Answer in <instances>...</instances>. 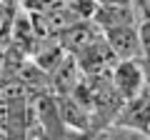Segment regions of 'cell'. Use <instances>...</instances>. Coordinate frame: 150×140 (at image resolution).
<instances>
[{
    "label": "cell",
    "instance_id": "cell-15",
    "mask_svg": "<svg viewBox=\"0 0 150 140\" xmlns=\"http://www.w3.org/2000/svg\"><path fill=\"white\" fill-rule=\"evenodd\" d=\"M15 0H0V5H13Z\"/></svg>",
    "mask_w": 150,
    "mask_h": 140
},
{
    "label": "cell",
    "instance_id": "cell-7",
    "mask_svg": "<svg viewBox=\"0 0 150 140\" xmlns=\"http://www.w3.org/2000/svg\"><path fill=\"white\" fill-rule=\"evenodd\" d=\"M83 70L80 65H78V60H75V55H65L63 60H60V65L50 73V85H53L55 95H73L75 88L83 83Z\"/></svg>",
    "mask_w": 150,
    "mask_h": 140
},
{
    "label": "cell",
    "instance_id": "cell-8",
    "mask_svg": "<svg viewBox=\"0 0 150 140\" xmlns=\"http://www.w3.org/2000/svg\"><path fill=\"white\" fill-rule=\"evenodd\" d=\"M70 8V13H73L78 20H93L98 13V8H100V3L98 0H65Z\"/></svg>",
    "mask_w": 150,
    "mask_h": 140
},
{
    "label": "cell",
    "instance_id": "cell-4",
    "mask_svg": "<svg viewBox=\"0 0 150 140\" xmlns=\"http://www.w3.org/2000/svg\"><path fill=\"white\" fill-rule=\"evenodd\" d=\"M118 60H140V30L138 25H120L103 33Z\"/></svg>",
    "mask_w": 150,
    "mask_h": 140
},
{
    "label": "cell",
    "instance_id": "cell-6",
    "mask_svg": "<svg viewBox=\"0 0 150 140\" xmlns=\"http://www.w3.org/2000/svg\"><path fill=\"white\" fill-rule=\"evenodd\" d=\"M100 35H103L100 28H98L93 20H80V23H75V25H70L68 30L60 33V35H58V43L63 45L65 53L78 55V53H83L90 43H95Z\"/></svg>",
    "mask_w": 150,
    "mask_h": 140
},
{
    "label": "cell",
    "instance_id": "cell-9",
    "mask_svg": "<svg viewBox=\"0 0 150 140\" xmlns=\"http://www.w3.org/2000/svg\"><path fill=\"white\" fill-rule=\"evenodd\" d=\"M138 30H140V63H143L148 83H150V20L140 23Z\"/></svg>",
    "mask_w": 150,
    "mask_h": 140
},
{
    "label": "cell",
    "instance_id": "cell-12",
    "mask_svg": "<svg viewBox=\"0 0 150 140\" xmlns=\"http://www.w3.org/2000/svg\"><path fill=\"white\" fill-rule=\"evenodd\" d=\"M100 5H118V8H133L135 0H98Z\"/></svg>",
    "mask_w": 150,
    "mask_h": 140
},
{
    "label": "cell",
    "instance_id": "cell-14",
    "mask_svg": "<svg viewBox=\"0 0 150 140\" xmlns=\"http://www.w3.org/2000/svg\"><path fill=\"white\" fill-rule=\"evenodd\" d=\"M0 140H13L10 130H0Z\"/></svg>",
    "mask_w": 150,
    "mask_h": 140
},
{
    "label": "cell",
    "instance_id": "cell-3",
    "mask_svg": "<svg viewBox=\"0 0 150 140\" xmlns=\"http://www.w3.org/2000/svg\"><path fill=\"white\" fill-rule=\"evenodd\" d=\"M115 125L118 128H128L135 130V133L150 135V83L120 108L118 118H115Z\"/></svg>",
    "mask_w": 150,
    "mask_h": 140
},
{
    "label": "cell",
    "instance_id": "cell-11",
    "mask_svg": "<svg viewBox=\"0 0 150 140\" xmlns=\"http://www.w3.org/2000/svg\"><path fill=\"white\" fill-rule=\"evenodd\" d=\"M90 138L93 135L85 133V130H70V128H65L63 135H60V140H90Z\"/></svg>",
    "mask_w": 150,
    "mask_h": 140
},
{
    "label": "cell",
    "instance_id": "cell-13",
    "mask_svg": "<svg viewBox=\"0 0 150 140\" xmlns=\"http://www.w3.org/2000/svg\"><path fill=\"white\" fill-rule=\"evenodd\" d=\"M5 45H0V70H3V68H5Z\"/></svg>",
    "mask_w": 150,
    "mask_h": 140
},
{
    "label": "cell",
    "instance_id": "cell-10",
    "mask_svg": "<svg viewBox=\"0 0 150 140\" xmlns=\"http://www.w3.org/2000/svg\"><path fill=\"white\" fill-rule=\"evenodd\" d=\"M133 10H135V15H138V23L150 20V0H135Z\"/></svg>",
    "mask_w": 150,
    "mask_h": 140
},
{
    "label": "cell",
    "instance_id": "cell-2",
    "mask_svg": "<svg viewBox=\"0 0 150 140\" xmlns=\"http://www.w3.org/2000/svg\"><path fill=\"white\" fill-rule=\"evenodd\" d=\"M75 60H78V65H80L83 75L85 78H98V75H110L112 68L120 63L118 58H115V53L110 50V45H108V40L98 38L95 43H90L83 53L75 55Z\"/></svg>",
    "mask_w": 150,
    "mask_h": 140
},
{
    "label": "cell",
    "instance_id": "cell-1",
    "mask_svg": "<svg viewBox=\"0 0 150 140\" xmlns=\"http://www.w3.org/2000/svg\"><path fill=\"white\" fill-rule=\"evenodd\" d=\"M110 83L125 105L148 85V75H145V68L140 60H120L110 73Z\"/></svg>",
    "mask_w": 150,
    "mask_h": 140
},
{
    "label": "cell",
    "instance_id": "cell-5",
    "mask_svg": "<svg viewBox=\"0 0 150 140\" xmlns=\"http://www.w3.org/2000/svg\"><path fill=\"white\" fill-rule=\"evenodd\" d=\"M55 108H58V118H60V123H63L65 128L90 133L93 115L78 98H73V95H55Z\"/></svg>",
    "mask_w": 150,
    "mask_h": 140
}]
</instances>
